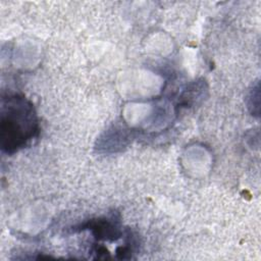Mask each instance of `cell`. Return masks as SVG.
I'll use <instances>...</instances> for the list:
<instances>
[{"label":"cell","instance_id":"cell-2","mask_svg":"<svg viewBox=\"0 0 261 261\" xmlns=\"http://www.w3.org/2000/svg\"><path fill=\"white\" fill-rule=\"evenodd\" d=\"M80 230L89 229L98 240H107V241H116L118 240L122 232L117 223L112 219L108 218H98L90 220L89 222L80 226Z\"/></svg>","mask_w":261,"mask_h":261},{"label":"cell","instance_id":"cell-1","mask_svg":"<svg viewBox=\"0 0 261 261\" xmlns=\"http://www.w3.org/2000/svg\"><path fill=\"white\" fill-rule=\"evenodd\" d=\"M39 125L34 105L23 96L2 98L0 110V145L2 151L14 153L38 134Z\"/></svg>","mask_w":261,"mask_h":261}]
</instances>
